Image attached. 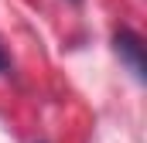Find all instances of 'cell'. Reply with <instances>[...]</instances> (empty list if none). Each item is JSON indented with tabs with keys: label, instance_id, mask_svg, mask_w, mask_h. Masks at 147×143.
I'll list each match as a JSON object with an SVG mask.
<instances>
[{
	"label": "cell",
	"instance_id": "obj_1",
	"mask_svg": "<svg viewBox=\"0 0 147 143\" xmlns=\"http://www.w3.org/2000/svg\"><path fill=\"white\" fill-rule=\"evenodd\" d=\"M113 51H116V58L127 65V72L144 85L147 82V55H144V37L137 34V31H130V27H120L116 34H113Z\"/></svg>",
	"mask_w": 147,
	"mask_h": 143
},
{
	"label": "cell",
	"instance_id": "obj_2",
	"mask_svg": "<svg viewBox=\"0 0 147 143\" xmlns=\"http://www.w3.org/2000/svg\"><path fill=\"white\" fill-rule=\"evenodd\" d=\"M7 72H10V58H7V51L0 44V75H7Z\"/></svg>",
	"mask_w": 147,
	"mask_h": 143
},
{
	"label": "cell",
	"instance_id": "obj_3",
	"mask_svg": "<svg viewBox=\"0 0 147 143\" xmlns=\"http://www.w3.org/2000/svg\"><path fill=\"white\" fill-rule=\"evenodd\" d=\"M72 3H79V0H72Z\"/></svg>",
	"mask_w": 147,
	"mask_h": 143
}]
</instances>
